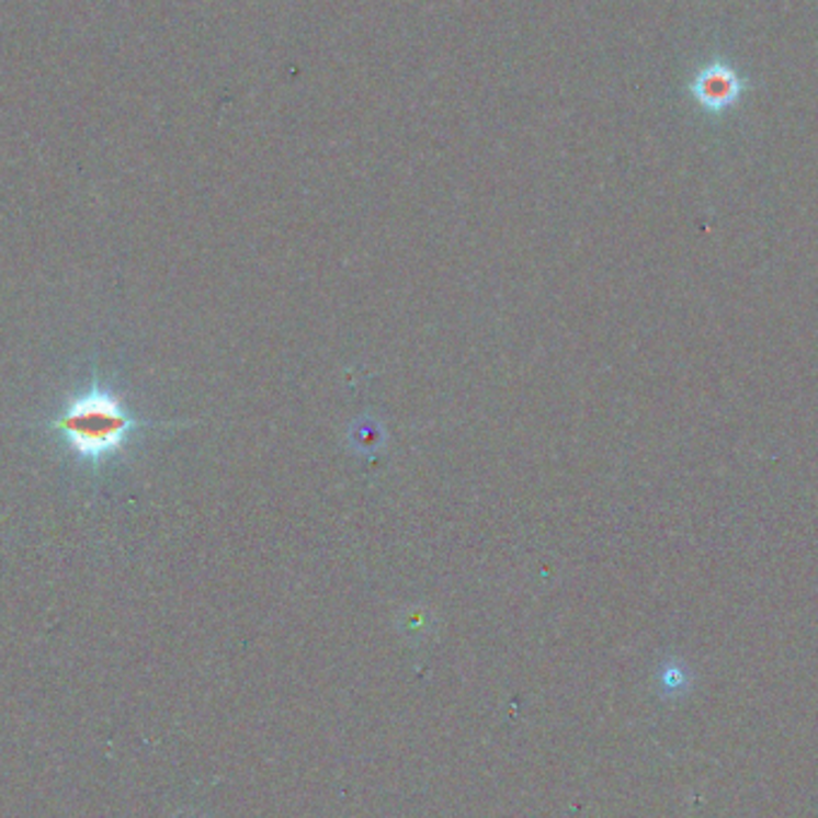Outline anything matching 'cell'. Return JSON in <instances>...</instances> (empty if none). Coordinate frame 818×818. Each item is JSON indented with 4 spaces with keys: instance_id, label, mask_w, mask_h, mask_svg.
Wrapping results in <instances>:
<instances>
[{
    "instance_id": "1",
    "label": "cell",
    "mask_w": 818,
    "mask_h": 818,
    "mask_svg": "<svg viewBox=\"0 0 818 818\" xmlns=\"http://www.w3.org/2000/svg\"><path fill=\"white\" fill-rule=\"evenodd\" d=\"M56 429L77 457L101 462L123 451L129 433L135 431V419L117 395L94 384L87 393L70 398L56 419Z\"/></svg>"
},
{
    "instance_id": "2",
    "label": "cell",
    "mask_w": 818,
    "mask_h": 818,
    "mask_svg": "<svg viewBox=\"0 0 818 818\" xmlns=\"http://www.w3.org/2000/svg\"><path fill=\"white\" fill-rule=\"evenodd\" d=\"M690 89H692V96L702 103L704 109L718 113L740 101L742 91H745V82L740 79V75H737L732 68H728V65L714 63L694 77Z\"/></svg>"
}]
</instances>
